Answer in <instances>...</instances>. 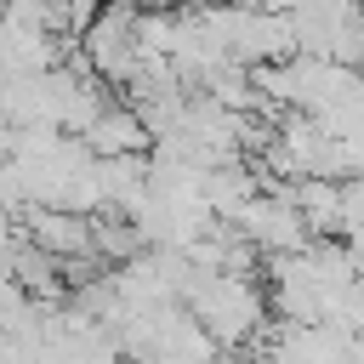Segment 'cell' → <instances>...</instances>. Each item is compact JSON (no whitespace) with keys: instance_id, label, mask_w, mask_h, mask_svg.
Masks as SVG:
<instances>
[{"instance_id":"3","label":"cell","mask_w":364,"mask_h":364,"mask_svg":"<svg viewBox=\"0 0 364 364\" xmlns=\"http://www.w3.org/2000/svg\"><path fill=\"white\" fill-rule=\"evenodd\" d=\"M23 239L51 256L57 267H74V262H97L91 250V216H74V210H23Z\"/></svg>"},{"instance_id":"2","label":"cell","mask_w":364,"mask_h":364,"mask_svg":"<svg viewBox=\"0 0 364 364\" xmlns=\"http://www.w3.org/2000/svg\"><path fill=\"white\" fill-rule=\"evenodd\" d=\"M80 63L108 85H131L142 57H136V11H97L91 28L80 34Z\"/></svg>"},{"instance_id":"4","label":"cell","mask_w":364,"mask_h":364,"mask_svg":"<svg viewBox=\"0 0 364 364\" xmlns=\"http://www.w3.org/2000/svg\"><path fill=\"white\" fill-rule=\"evenodd\" d=\"M74 142H80L91 159H148V148H154L148 125H142L136 108H125V102H108Z\"/></svg>"},{"instance_id":"1","label":"cell","mask_w":364,"mask_h":364,"mask_svg":"<svg viewBox=\"0 0 364 364\" xmlns=\"http://www.w3.org/2000/svg\"><path fill=\"white\" fill-rule=\"evenodd\" d=\"M182 307H188V318H193L222 353H245V347L262 341V330H267V296L256 290V279L193 273Z\"/></svg>"}]
</instances>
